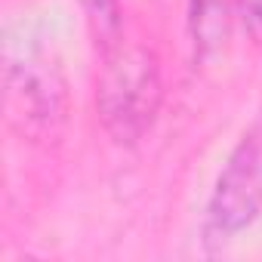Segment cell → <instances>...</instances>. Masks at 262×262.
<instances>
[{"label":"cell","mask_w":262,"mask_h":262,"mask_svg":"<svg viewBox=\"0 0 262 262\" xmlns=\"http://www.w3.org/2000/svg\"><path fill=\"white\" fill-rule=\"evenodd\" d=\"M237 19L247 37L262 47V0H237Z\"/></svg>","instance_id":"6"},{"label":"cell","mask_w":262,"mask_h":262,"mask_svg":"<svg viewBox=\"0 0 262 262\" xmlns=\"http://www.w3.org/2000/svg\"><path fill=\"white\" fill-rule=\"evenodd\" d=\"M93 40L102 53L114 50L123 40V13H120V0H80Z\"/></svg>","instance_id":"5"},{"label":"cell","mask_w":262,"mask_h":262,"mask_svg":"<svg viewBox=\"0 0 262 262\" xmlns=\"http://www.w3.org/2000/svg\"><path fill=\"white\" fill-rule=\"evenodd\" d=\"M164 102L161 62L142 43L120 40L102 53L96 83V114L117 145H136L158 120Z\"/></svg>","instance_id":"1"},{"label":"cell","mask_w":262,"mask_h":262,"mask_svg":"<svg viewBox=\"0 0 262 262\" xmlns=\"http://www.w3.org/2000/svg\"><path fill=\"white\" fill-rule=\"evenodd\" d=\"M7 123L34 145H53L68 123V80L59 62L37 43L13 40L4 65Z\"/></svg>","instance_id":"2"},{"label":"cell","mask_w":262,"mask_h":262,"mask_svg":"<svg viewBox=\"0 0 262 262\" xmlns=\"http://www.w3.org/2000/svg\"><path fill=\"white\" fill-rule=\"evenodd\" d=\"M262 216V117L237 139L216 188L207 201L204 234L210 241H231Z\"/></svg>","instance_id":"3"},{"label":"cell","mask_w":262,"mask_h":262,"mask_svg":"<svg viewBox=\"0 0 262 262\" xmlns=\"http://www.w3.org/2000/svg\"><path fill=\"white\" fill-rule=\"evenodd\" d=\"M237 19V0H188V40L201 62L219 56Z\"/></svg>","instance_id":"4"}]
</instances>
